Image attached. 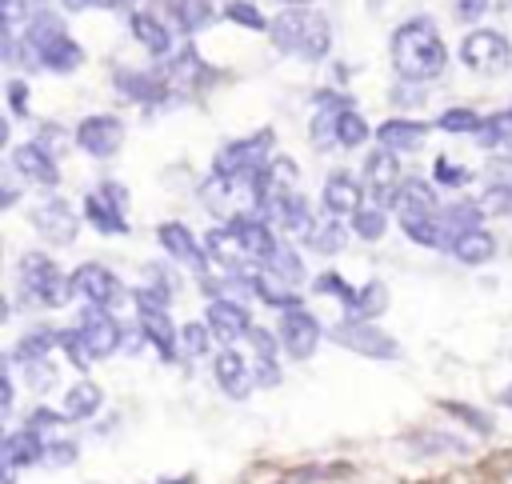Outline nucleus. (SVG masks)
Here are the masks:
<instances>
[{"label": "nucleus", "instance_id": "5fc2aeb1", "mask_svg": "<svg viewBox=\"0 0 512 484\" xmlns=\"http://www.w3.org/2000/svg\"><path fill=\"white\" fill-rule=\"evenodd\" d=\"M284 8H304V4H312V0H280Z\"/></svg>", "mask_w": 512, "mask_h": 484}, {"label": "nucleus", "instance_id": "6e6d98bb", "mask_svg": "<svg viewBox=\"0 0 512 484\" xmlns=\"http://www.w3.org/2000/svg\"><path fill=\"white\" fill-rule=\"evenodd\" d=\"M504 404H512V388H508V392H504Z\"/></svg>", "mask_w": 512, "mask_h": 484}, {"label": "nucleus", "instance_id": "4c0bfd02", "mask_svg": "<svg viewBox=\"0 0 512 484\" xmlns=\"http://www.w3.org/2000/svg\"><path fill=\"white\" fill-rule=\"evenodd\" d=\"M172 20L184 28V32H196L212 20V4L208 0H172Z\"/></svg>", "mask_w": 512, "mask_h": 484}, {"label": "nucleus", "instance_id": "79ce46f5", "mask_svg": "<svg viewBox=\"0 0 512 484\" xmlns=\"http://www.w3.org/2000/svg\"><path fill=\"white\" fill-rule=\"evenodd\" d=\"M384 228H388L384 208H360V212H352V232H356V236L376 240V236H384Z\"/></svg>", "mask_w": 512, "mask_h": 484}, {"label": "nucleus", "instance_id": "09e8293b", "mask_svg": "<svg viewBox=\"0 0 512 484\" xmlns=\"http://www.w3.org/2000/svg\"><path fill=\"white\" fill-rule=\"evenodd\" d=\"M44 456H48V464H56V468H60V464H72V460H76V444H48Z\"/></svg>", "mask_w": 512, "mask_h": 484}, {"label": "nucleus", "instance_id": "c9c22d12", "mask_svg": "<svg viewBox=\"0 0 512 484\" xmlns=\"http://www.w3.org/2000/svg\"><path fill=\"white\" fill-rule=\"evenodd\" d=\"M204 248H208L220 264H232V268H236V264H248V256H244V248L236 244V236H232L228 224H224V228H212V232L204 236Z\"/></svg>", "mask_w": 512, "mask_h": 484}, {"label": "nucleus", "instance_id": "7c9ffc66", "mask_svg": "<svg viewBox=\"0 0 512 484\" xmlns=\"http://www.w3.org/2000/svg\"><path fill=\"white\" fill-rule=\"evenodd\" d=\"M344 308H348V316H356V320H372L376 312H384V308H388V288L372 280V284L356 288V296H352Z\"/></svg>", "mask_w": 512, "mask_h": 484}, {"label": "nucleus", "instance_id": "ddd939ff", "mask_svg": "<svg viewBox=\"0 0 512 484\" xmlns=\"http://www.w3.org/2000/svg\"><path fill=\"white\" fill-rule=\"evenodd\" d=\"M76 144H80L88 156L108 160V156L124 144V124H120L116 116H88V120H80V128H76Z\"/></svg>", "mask_w": 512, "mask_h": 484}, {"label": "nucleus", "instance_id": "c85d7f7f", "mask_svg": "<svg viewBox=\"0 0 512 484\" xmlns=\"http://www.w3.org/2000/svg\"><path fill=\"white\" fill-rule=\"evenodd\" d=\"M404 224V236L412 244H424V248H448L452 236L444 228V216H412V220H400Z\"/></svg>", "mask_w": 512, "mask_h": 484}, {"label": "nucleus", "instance_id": "20e7f679", "mask_svg": "<svg viewBox=\"0 0 512 484\" xmlns=\"http://www.w3.org/2000/svg\"><path fill=\"white\" fill-rule=\"evenodd\" d=\"M16 280H20V296L32 300V304H40V308H64L76 296L72 292V276L64 280V272L48 256H40V252H24L20 256Z\"/></svg>", "mask_w": 512, "mask_h": 484}, {"label": "nucleus", "instance_id": "a211bd4d", "mask_svg": "<svg viewBox=\"0 0 512 484\" xmlns=\"http://www.w3.org/2000/svg\"><path fill=\"white\" fill-rule=\"evenodd\" d=\"M32 224H36V232L40 236H48L52 244H72V236H76V212L64 204V200H40L36 208H32Z\"/></svg>", "mask_w": 512, "mask_h": 484}, {"label": "nucleus", "instance_id": "3c124183", "mask_svg": "<svg viewBox=\"0 0 512 484\" xmlns=\"http://www.w3.org/2000/svg\"><path fill=\"white\" fill-rule=\"evenodd\" d=\"M484 4H488V0H456V16H460V20H480Z\"/></svg>", "mask_w": 512, "mask_h": 484}, {"label": "nucleus", "instance_id": "de8ad7c7", "mask_svg": "<svg viewBox=\"0 0 512 484\" xmlns=\"http://www.w3.org/2000/svg\"><path fill=\"white\" fill-rule=\"evenodd\" d=\"M436 180L448 184V188H460V184H468V172L460 164H448V156H440L436 160Z\"/></svg>", "mask_w": 512, "mask_h": 484}, {"label": "nucleus", "instance_id": "4be33fe9", "mask_svg": "<svg viewBox=\"0 0 512 484\" xmlns=\"http://www.w3.org/2000/svg\"><path fill=\"white\" fill-rule=\"evenodd\" d=\"M324 208L332 216H352L364 208V192H360V180L352 172H332L324 180Z\"/></svg>", "mask_w": 512, "mask_h": 484}, {"label": "nucleus", "instance_id": "6ab92c4d", "mask_svg": "<svg viewBox=\"0 0 512 484\" xmlns=\"http://www.w3.org/2000/svg\"><path fill=\"white\" fill-rule=\"evenodd\" d=\"M204 324L212 328V336L228 348V344H236L240 336H248L252 332V324H248V312L236 304V300H212L208 304V316H204Z\"/></svg>", "mask_w": 512, "mask_h": 484}, {"label": "nucleus", "instance_id": "412c9836", "mask_svg": "<svg viewBox=\"0 0 512 484\" xmlns=\"http://www.w3.org/2000/svg\"><path fill=\"white\" fill-rule=\"evenodd\" d=\"M212 372H216V384H220L232 400H244V396L252 392V368H248V360H244L236 348H220Z\"/></svg>", "mask_w": 512, "mask_h": 484}, {"label": "nucleus", "instance_id": "2eb2a0df", "mask_svg": "<svg viewBox=\"0 0 512 484\" xmlns=\"http://www.w3.org/2000/svg\"><path fill=\"white\" fill-rule=\"evenodd\" d=\"M364 176L380 200V208H396V188H400V160L392 148H376L368 160H364Z\"/></svg>", "mask_w": 512, "mask_h": 484}, {"label": "nucleus", "instance_id": "423d86ee", "mask_svg": "<svg viewBox=\"0 0 512 484\" xmlns=\"http://www.w3.org/2000/svg\"><path fill=\"white\" fill-rule=\"evenodd\" d=\"M332 340H340L344 348L368 356V360H396L400 348L392 336H384V328H372L368 320H356V316H344L336 328H332Z\"/></svg>", "mask_w": 512, "mask_h": 484}, {"label": "nucleus", "instance_id": "e433bc0d", "mask_svg": "<svg viewBox=\"0 0 512 484\" xmlns=\"http://www.w3.org/2000/svg\"><path fill=\"white\" fill-rule=\"evenodd\" d=\"M344 240H348V232H344L340 216H332V220L316 224V228H312V236H308V244H312L320 256H332V252H340V248H344Z\"/></svg>", "mask_w": 512, "mask_h": 484}, {"label": "nucleus", "instance_id": "393cba45", "mask_svg": "<svg viewBox=\"0 0 512 484\" xmlns=\"http://www.w3.org/2000/svg\"><path fill=\"white\" fill-rule=\"evenodd\" d=\"M248 288H252L264 304H272V308H284V312H288V308H300V296L292 292V284H288V280H280L272 268L252 272V276H248Z\"/></svg>", "mask_w": 512, "mask_h": 484}, {"label": "nucleus", "instance_id": "f704fd0d", "mask_svg": "<svg viewBox=\"0 0 512 484\" xmlns=\"http://www.w3.org/2000/svg\"><path fill=\"white\" fill-rule=\"evenodd\" d=\"M164 80L176 84V88H192L196 80H208V68H204V60H200L196 52H180V56L168 64Z\"/></svg>", "mask_w": 512, "mask_h": 484}, {"label": "nucleus", "instance_id": "473e14b6", "mask_svg": "<svg viewBox=\"0 0 512 484\" xmlns=\"http://www.w3.org/2000/svg\"><path fill=\"white\" fill-rule=\"evenodd\" d=\"M476 144L480 148H508L512 144V108L484 116L480 128H476Z\"/></svg>", "mask_w": 512, "mask_h": 484}, {"label": "nucleus", "instance_id": "0eeeda50", "mask_svg": "<svg viewBox=\"0 0 512 484\" xmlns=\"http://www.w3.org/2000/svg\"><path fill=\"white\" fill-rule=\"evenodd\" d=\"M268 148H272V132H268V128L256 132V136L232 140V144H224V148L216 152L212 172H216V176H248V172H256V168L264 164Z\"/></svg>", "mask_w": 512, "mask_h": 484}, {"label": "nucleus", "instance_id": "6e6552de", "mask_svg": "<svg viewBox=\"0 0 512 484\" xmlns=\"http://www.w3.org/2000/svg\"><path fill=\"white\" fill-rule=\"evenodd\" d=\"M132 300H136V308H140V328H144V336L160 348V356H164V360H172L176 340H180V328H172L168 308H164L148 288H136V292H132Z\"/></svg>", "mask_w": 512, "mask_h": 484}, {"label": "nucleus", "instance_id": "ea45409f", "mask_svg": "<svg viewBox=\"0 0 512 484\" xmlns=\"http://www.w3.org/2000/svg\"><path fill=\"white\" fill-rule=\"evenodd\" d=\"M264 268H272V272H276L280 280H288V284L304 280V264H300L296 248H288V244H276V252L264 260Z\"/></svg>", "mask_w": 512, "mask_h": 484}, {"label": "nucleus", "instance_id": "49530a36", "mask_svg": "<svg viewBox=\"0 0 512 484\" xmlns=\"http://www.w3.org/2000/svg\"><path fill=\"white\" fill-rule=\"evenodd\" d=\"M224 16H228V20H236V24H244V28H268V24H272V20H264V16H260V8H252L248 0L228 4V8H224Z\"/></svg>", "mask_w": 512, "mask_h": 484}, {"label": "nucleus", "instance_id": "c756f323", "mask_svg": "<svg viewBox=\"0 0 512 484\" xmlns=\"http://www.w3.org/2000/svg\"><path fill=\"white\" fill-rule=\"evenodd\" d=\"M116 88L124 96H132V100L152 104V100H160L168 92V80L164 76H148V72H116Z\"/></svg>", "mask_w": 512, "mask_h": 484}, {"label": "nucleus", "instance_id": "864d4df0", "mask_svg": "<svg viewBox=\"0 0 512 484\" xmlns=\"http://www.w3.org/2000/svg\"><path fill=\"white\" fill-rule=\"evenodd\" d=\"M8 96H12V112H16V116H24V84H20V80H12Z\"/></svg>", "mask_w": 512, "mask_h": 484}, {"label": "nucleus", "instance_id": "39448f33", "mask_svg": "<svg viewBox=\"0 0 512 484\" xmlns=\"http://www.w3.org/2000/svg\"><path fill=\"white\" fill-rule=\"evenodd\" d=\"M460 60H464L472 72L496 76V72H504V68L512 64V48H508V40H504L500 32H492V28H476V32L464 36V44H460Z\"/></svg>", "mask_w": 512, "mask_h": 484}, {"label": "nucleus", "instance_id": "72a5a7b5", "mask_svg": "<svg viewBox=\"0 0 512 484\" xmlns=\"http://www.w3.org/2000/svg\"><path fill=\"white\" fill-rule=\"evenodd\" d=\"M100 388L96 384H88V380H80V384H72L68 392H64V416H72V420H84V416H92L96 408H100Z\"/></svg>", "mask_w": 512, "mask_h": 484}, {"label": "nucleus", "instance_id": "f3484780", "mask_svg": "<svg viewBox=\"0 0 512 484\" xmlns=\"http://www.w3.org/2000/svg\"><path fill=\"white\" fill-rule=\"evenodd\" d=\"M228 228H232V236H236V244L244 248V256H248V264H264L272 252H276V240H272V228H268V220L264 216H232L228 220Z\"/></svg>", "mask_w": 512, "mask_h": 484}, {"label": "nucleus", "instance_id": "58836bf2", "mask_svg": "<svg viewBox=\"0 0 512 484\" xmlns=\"http://www.w3.org/2000/svg\"><path fill=\"white\" fill-rule=\"evenodd\" d=\"M364 140H368V124H364V116L352 112V108H344V112L336 116V144H340V148H360Z\"/></svg>", "mask_w": 512, "mask_h": 484}, {"label": "nucleus", "instance_id": "5701e85b", "mask_svg": "<svg viewBox=\"0 0 512 484\" xmlns=\"http://www.w3.org/2000/svg\"><path fill=\"white\" fill-rule=\"evenodd\" d=\"M396 212H400V220H412V216H440V212H436V192H432L424 180H400V188H396Z\"/></svg>", "mask_w": 512, "mask_h": 484}, {"label": "nucleus", "instance_id": "8fccbe9b", "mask_svg": "<svg viewBox=\"0 0 512 484\" xmlns=\"http://www.w3.org/2000/svg\"><path fill=\"white\" fill-rule=\"evenodd\" d=\"M56 420H64V412H48V408H40V412H32V416H28V428H36V432H40V428H52Z\"/></svg>", "mask_w": 512, "mask_h": 484}, {"label": "nucleus", "instance_id": "f8f14e48", "mask_svg": "<svg viewBox=\"0 0 512 484\" xmlns=\"http://www.w3.org/2000/svg\"><path fill=\"white\" fill-rule=\"evenodd\" d=\"M160 12H172V4H164V0H152V8H132V16H128V24H132V36L148 48V52H156V56H168L172 52V28H168V20H160Z\"/></svg>", "mask_w": 512, "mask_h": 484}, {"label": "nucleus", "instance_id": "4468645a", "mask_svg": "<svg viewBox=\"0 0 512 484\" xmlns=\"http://www.w3.org/2000/svg\"><path fill=\"white\" fill-rule=\"evenodd\" d=\"M280 348L292 356V360H308L316 352V340H320V324L304 312V308H288L284 320H280Z\"/></svg>", "mask_w": 512, "mask_h": 484}, {"label": "nucleus", "instance_id": "dca6fc26", "mask_svg": "<svg viewBox=\"0 0 512 484\" xmlns=\"http://www.w3.org/2000/svg\"><path fill=\"white\" fill-rule=\"evenodd\" d=\"M156 236H160L164 252H168V256H176L180 264H188L196 276H204V272H208V248H204V244H200L184 224L168 220V224H160V228H156Z\"/></svg>", "mask_w": 512, "mask_h": 484}, {"label": "nucleus", "instance_id": "b1692460", "mask_svg": "<svg viewBox=\"0 0 512 484\" xmlns=\"http://www.w3.org/2000/svg\"><path fill=\"white\" fill-rule=\"evenodd\" d=\"M448 252H452L460 264H488L492 252H496V240H492V232H484V228H464V232L452 236Z\"/></svg>", "mask_w": 512, "mask_h": 484}, {"label": "nucleus", "instance_id": "603ef678", "mask_svg": "<svg viewBox=\"0 0 512 484\" xmlns=\"http://www.w3.org/2000/svg\"><path fill=\"white\" fill-rule=\"evenodd\" d=\"M112 4H124V0H64V8H72V12H84V8H112Z\"/></svg>", "mask_w": 512, "mask_h": 484}, {"label": "nucleus", "instance_id": "bb28decb", "mask_svg": "<svg viewBox=\"0 0 512 484\" xmlns=\"http://www.w3.org/2000/svg\"><path fill=\"white\" fill-rule=\"evenodd\" d=\"M424 124L420 120H384L380 128H376V140L384 144V148H392V152H416L420 144H424Z\"/></svg>", "mask_w": 512, "mask_h": 484}, {"label": "nucleus", "instance_id": "a18cd8bd", "mask_svg": "<svg viewBox=\"0 0 512 484\" xmlns=\"http://www.w3.org/2000/svg\"><path fill=\"white\" fill-rule=\"evenodd\" d=\"M208 336H212L208 324H180V348H184L188 356H200V352L208 348Z\"/></svg>", "mask_w": 512, "mask_h": 484}, {"label": "nucleus", "instance_id": "c03bdc74", "mask_svg": "<svg viewBox=\"0 0 512 484\" xmlns=\"http://www.w3.org/2000/svg\"><path fill=\"white\" fill-rule=\"evenodd\" d=\"M56 348H64V352H68V360H72L76 368H88V364L96 360V356L88 352V344H84V336H80L76 328H68V332H60V344H56Z\"/></svg>", "mask_w": 512, "mask_h": 484}, {"label": "nucleus", "instance_id": "9d476101", "mask_svg": "<svg viewBox=\"0 0 512 484\" xmlns=\"http://www.w3.org/2000/svg\"><path fill=\"white\" fill-rule=\"evenodd\" d=\"M124 204H128V192L108 180L104 188H96V192L84 196V216L96 224V232L120 236L124 232Z\"/></svg>", "mask_w": 512, "mask_h": 484}, {"label": "nucleus", "instance_id": "7ed1b4c3", "mask_svg": "<svg viewBox=\"0 0 512 484\" xmlns=\"http://www.w3.org/2000/svg\"><path fill=\"white\" fill-rule=\"evenodd\" d=\"M24 48H28L32 60L44 64L48 72H72V68H80V60H84L80 44L64 32V24H60L52 12H36V16L28 20Z\"/></svg>", "mask_w": 512, "mask_h": 484}, {"label": "nucleus", "instance_id": "1a4fd4ad", "mask_svg": "<svg viewBox=\"0 0 512 484\" xmlns=\"http://www.w3.org/2000/svg\"><path fill=\"white\" fill-rule=\"evenodd\" d=\"M76 332L84 336V344H88V352H92L96 360L112 356V352L120 348V340H124V332H120L116 316H112L108 308H100V304H88V308L80 312V324H76Z\"/></svg>", "mask_w": 512, "mask_h": 484}, {"label": "nucleus", "instance_id": "a878e982", "mask_svg": "<svg viewBox=\"0 0 512 484\" xmlns=\"http://www.w3.org/2000/svg\"><path fill=\"white\" fill-rule=\"evenodd\" d=\"M48 448L40 444V432L36 428H20V432H8L4 436V448H0V460L8 468H24V464H36Z\"/></svg>", "mask_w": 512, "mask_h": 484}, {"label": "nucleus", "instance_id": "9b49d317", "mask_svg": "<svg viewBox=\"0 0 512 484\" xmlns=\"http://www.w3.org/2000/svg\"><path fill=\"white\" fill-rule=\"evenodd\" d=\"M72 292L84 300V304H100V308H112L124 300V288L120 280L104 268V264H80L72 272Z\"/></svg>", "mask_w": 512, "mask_h": 484}, {"label": "nucleus", "instance_id": "37998d69", "mask_svg": "<svg viewBox=\"0 0 512 484\" xmlns=\"http://www.w3.org/2000/svg\"><path fill=\"white\" fill-rule=\"evenodd\" d=\"M476 204H480L484 216H504V212L512 208V184H492V188H484Z\"/></svg>", "mask_w": 512, "mask_h": 484}, {"label": "nucleus", "instance_id": "cd10ccee", "mask_svg": "<svg viewBox=\"0 0 512 484\" xmlns=\"http://www.w3.org/2000/svg\"><path fill=\"white\" fill-rule=\"evenodd\" d=\"M248 340H252V352H256V384H276V376H280V368H276L280 336H272L268 328H252Z\"/></svg>", "mask_w": 512, "mask_h": 484}, {"label": "nucleus", "instance_id": "f03ea898", "mask_svg": "<svg viewBox=\"0 0 512 484\" xmlns=\"http://www.w3.org/2000/svg\"><path fill=\"white\" fill-rule=\"evenodd\" d=\"M268 32L280 52H292L300 60H320L328 56V44H332V28L316 8H284L268 24Z\"/></svg>", "mask_w": 512, "mask_h": 484}, {"label": "nucleus", "instance_id": "a19ab883", "mask_svg": "<svg viewBox=\"0 0 512 484\" xmlns=\"http://www.w3.org/2000/svg\"><path fill=\"white\" fill-rule=\"evenodd\" d=\"M480 120L484 116H476L472 108H448V112H440V128L444 132H460V136H476V128H480Z\"/></svg>", "mask_w": 512, "mask_h": 484}, {"label": "nucleus", "instance_id": "aec40b11", "mask_svg": "<svg viewBox=\"0 0 512 484\" xmlns=\"http://www.w3.org/2000/svg\"><path fill=\"white\" fill-rule=\"evenodd\" d=\"M12 168L32 184H56L60 180V168H56V160L48 156V148L40 140H28V144L12 148Z\"/></svg>", "mask_w": 512, "mask_h": 484}, {"label": "nucleus", "instance_id": "2f4dec72", "mask_svg": "<svg viewBox=\"0 0 512 484\" xmlns=\"http://www.w3.org/2000/svg\"><path fill=\"white\" fill-rule=\"evenodd\" d=\"M60 344V332H48V328H32L16 352H12V364H36V360H48V348Z\"/></svg>", "mask_w": 512, "mask_h": 484}, {"label": "nucleus", "instance_id": "f257e3e1", "mask_svg": "<svg viewBox=\"0 0 512 484\" xmlns=\"http://www.w3.org/2000/svg\"><path fill=\"white\" fill-rule=\"evenodd\" d=\"M448 64V52H444V40L440 32L432 28V20H408L392 32V68L404 76V80H436Z\"/></svg>", "mask_w": 512, "mask_h": 484}]
</instances>
